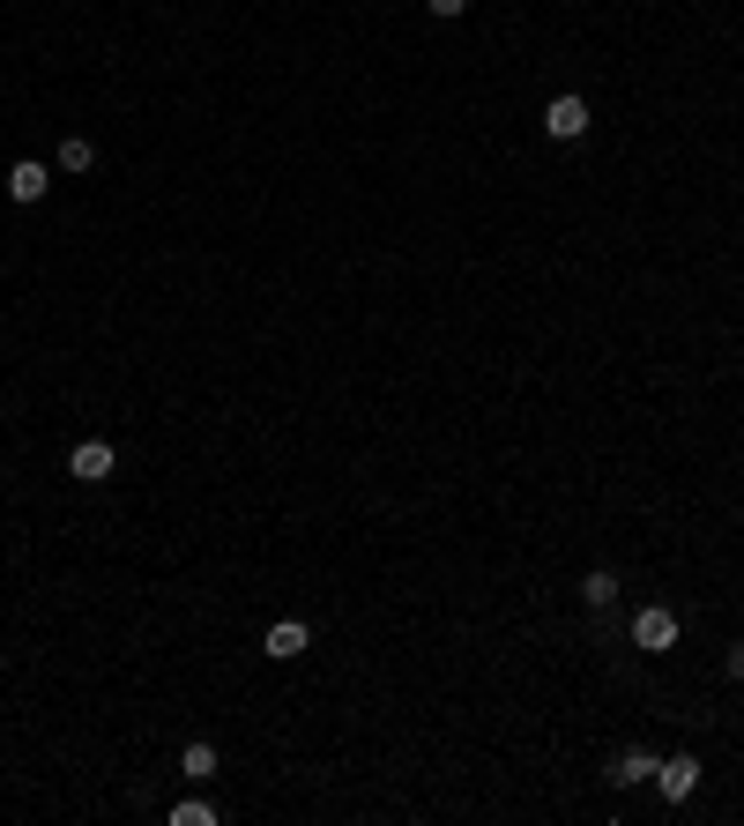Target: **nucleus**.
Returning a JSON list of instances; mask_svg holds the SVG:
<instances>
[{
	"instance_id": "nucleus-10",
	"label": "nucleus",
	"mask_w": 744,
	"mask_h": 826,
	"mask_svg": "<svg viewBox=\"0 0 744 826\" xmlns=\"http://www.w3.org/2000/svg\"><path fill=\"white\" fill-rule=\"evenodd\" d=\"M179 775H187V782H209V775H217V745H201V737H194V745L179 752Z\"/></svg>"
},
{
	"instance_id": "nucleus-4",
	"label": "nucleus",
	"mask_w": 744,
	"mask_h": 826,
	"mask_svg": "<svg viewBox=\"0 0 744 826\" xmlns=\"http://www.w3.org/2000/svg\"><path fill=\"white\" fill-rule=\"evenodd\" d=\"M544 134H551V142H581V134H589V104H581V98H551L544 104Z\"/></svg>"
},
{
	"instance_id": "nucleus-3",
	"label": "nucleus",
	"mask_w": 744,
	"mask_h": 826,
	"mask_svg": "<svg viewBox=\"0 0 744 826\" xmlns=\"http://www.w3.org/2000/svg\"><path fill=\"white\" fill-rule=\"evenodd\" d=\"M655 789H663V804H685L700 789V759L693 752H670L663 767H655Z\"/></svg>"
},
{
	"instance_id": "nucleus-8",
	"label": "nucleus",
	"mask_w": 744,
	"mask_h": 826,
	"mask_svg": "<svg viewBox=\"0 0 744 826\" xmlns=\"http://www.w3.org/2000/svg\"><path fill=\"white\" fill-rule=\"evenodd\" d=\"M305 641H313V633L298 626V618H283V626H269V655H275V663H291V655H305Z\"/></svg>"
},
{
	"instance_id": "nucleus-9",
	"label": "nucleus",
	"mask_w": 744,
	"mask_h": 826,
	"mask_svg": "<svg viewBox=\"0 0 744 826\" xmlns=\"http://www.w3.org/2000/svg\"><path fill=\"white\" fill-rule=\"evenodd\" d=\"M52 164H60V172H68V179H82V172H90V164H98V150H90L82 134H68V142L52 150Z\"/></svg>"
},
{
	"instance_id": "nucleus-12",
	"label": "nucleus",
	"mask_w": 744,
	"mask_h": 826,
	"mask_svg": "<svg viewBox=\"0 0 744 826\" xmlns=\"http://www.w3.org/2000/svg\"><path fill=\"white\" fill-rule=\"evenodd\" d=\"M424 8H432L440 23H454V16H470V0H424Z\"/></svg>"
},
{
	"instance_id": "nucleus-7",
	"label": "nucleus",
	"mask_w": 744,
	"mask_h": 826,
	"mask_svg": "<svg viewBox=\"0 0 744 826\" xmlns=\"http://www.w3.org/2000/svg\"><path fill=\"white\" fill-rule=\"evenodd\" d=\"M581 603H589V611H611V603H619V574H611V566L581 574Z\"/></svg>"
},
{
	"instance_id": "nucleus-6",
	"label": "nucleus",
	"mask_w": 744,
	"mask_h": 826,
	"mask_svg": "<svg viewBox=\"0 0 744 826\" xmlns=\"http://www.w3.org/2000/svg\"><path fill=\"white\" fill-rule=\"evenodd\" d=\"M655 767H663V752L633 745V752H619V759H611V782H619V789H633V782H655Z\"/></svg>"
},
{
	"instance_id": "nucleus-2",
	"label": "nucleus",
	"mask_w": 744,
	"mask_h": 826,
	"mask_svg": "<svg viewBox=\"0 0 744 826\" xmlns=\"http://www.w3.org/2000/svg\"><path fill=\"white\" fill-rule=\"evenodd\" d=\"M112 470H120L112 440H74V447H68V476H74V484H104Z\"/></svg>"
},
{
	"instance_id": "nucleus-1",
	"label": "nucleus",
	"mask_w": 744,
	"mask_h": 826,
	"mask_svg": "<svg viewBox=\"0 0 744 826\" xmlns=\"http://www.w3.org/2000/svg\"><path fill=\"white\" fill-rule=\"evenodd\" d=\"M633 648H641V655H670V648H677V611H670V603L633 611Z\"/></svg>"
},
{
	"instance_id": "nucleus-11",
	"label": "nucleus",
	"mask_w": 744,
	"mask_h": 826,
	"mask_svg": "<svg viewBox=\"0 0 744 826\" xmlns=\"http://www.w3.org/2000/svg\"><path fill=\"white\" fill-rule=\"evenodd\" d=\"M172 826H217V804H201V797H179V804H172Z\"/></svg>"
},
{
	"instance_id": "nucleus-5",
	"label": "nucleus",
	"mask_w": 744,
	"mask_h": 826,
	"mask_svg": "<svg viewBox=\"0 0 744 826\" xmlns=\"http://www.w3.org/2000/svg\"><path fill=\"white\" fill-rule=\"evenodd\" d=\"M8 194H16V201H46L52 194V164H38V157L8 164Z\"/></svg>"
},
{
	"instance_id": "nucleus-13",
	"label": "nucleus",
	"mask_w": 744,
	"mask_h": 826,
	"mask_svg": "<svg viewBox=\"0 0 744 826\" xmlns=\"http://www.w3.org/2000/svg\"><path fill=\"white\" fill-rule=\"evenodd\" d=\"M722 671H730V677H744V641H737L730 655H722Z\"/></svg>"
}]
</instances>
